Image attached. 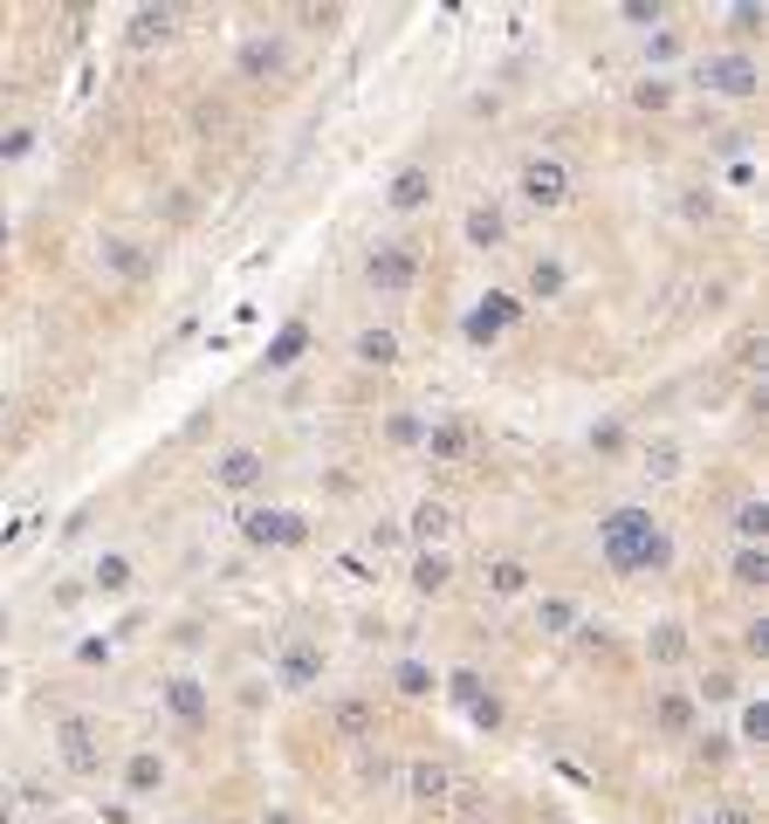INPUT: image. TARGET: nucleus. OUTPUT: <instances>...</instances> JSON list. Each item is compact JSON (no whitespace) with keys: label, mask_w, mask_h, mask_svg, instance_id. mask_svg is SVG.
Segmentation results:
<instances>
[{"label":"nucleus","mask_w":769,"mask_h":824,"mask_svg":"<svg viewBox=\"0 0 769 824\" xmlns=\"http://www.w3.org/2000/svg\"><path fill=\"white\" fill-rule=\"evenodd\" d=\"M598 550L619 577H639V571H666L674 563V543H666V529L653 523L646 508H611L605 529H598Z\"/></svg>","instance_id":"f257e3e1"},{"label":"nucleus","mask_w":769,"mask_h":824,"mask_svg":"<svg viewBox=\"0 0 769 824\" xmlns=\"http://www.w3.org/2000/svg\"><path fill=\"white\" fill-rule=\"evenodd\" d=\"M701 83L722 90V96H756L762 90V69H756V56H708L701 62Z\"/></svg>","instance_id":"f03ea898"},{"label":"nucleus","mask_w":769,"mask_h":824,"mask_svg":"<svg viewBox=\"0 0 769 824\" xmlns=\"http://www.w3.org/2000/svg\"><path fill=\"white\" fill-rule=\"evenodd\" d=\"M523 199L529 206H563L571 199V172H563V159H529L523 165Z\"/></svg>","instance_id":"7ed1b4c3"},{"label":"nucleus","mask_w":769,"mask_h":824,"mask_svg":"<svg viewBox=\"0 0 769 824\" xmlns=\"http://www.w3.org/2000/svg\"><path fill=\"white\" fill-rule=\"evenodd\" d=\"M262 474H268V460L254 454V447H227V454L214 460V488H227V495H248V488H262Z\"/></svg>","instance_id":"20e7f679"},{"label":"nucleus","mask_w":769,"mask_h":824,"mask_svg":"<svg viewBox=\"0 0 769 824\" xmlns=\"http://www.w3.org/2000/svg\"><path fill=\"white\" fill-rule=\"evenodd\" d=\"M241 536L248 543H302V515H289V508H248L241 515Z\"/></svg>","instance_id":"39448f33"},{"label":"nucleus","mask_w":769,"mask_h":824,"mask_svg":"<svg viewBox=\"0 0 769 824\" xmlns=\"http://www.w3.org/2000/svg\"><path fill=\"white\" fill-rule=\"evenodd\" d=\"M365 275H371V289L405 296V289H413V275H420V262H413V248H378L371 262H365Z\"/></svg>","instance_id":"423d86ee"},{"label":"nucleus","mask_w":769,"mask_h":824,"mask_svg":"<svg viewBox=\"0 0 769 824\" xmlns=\"http://www.w3.org/2000/svg\"><path fill=\"white\" fill-rule=\"evenodd\" d=\"M248 83H275L282 69H289V48L282 42H268V35H254V42H241V62H234Z\"/></svg>","instance_id":"0eeeda50"},{"label":"nucleus","mask_w":769,"mask_h":824,"mask_svg":"<svg viewBox=\"0 0 769 824\" xmlns=\"http://www.w3.org/2000/svg\"><path fill=\"white\" fill-rule=\"evenodd\" d=\"M426 454L440 460V468H460V460L474 454V426H468V420H440V426H426Z\"/></svg>","instance_id":"6e6552de"},{"label":"nucleus","mask_w":769,"mask_h":824,"mask_svg":"<svg viewBox=\"0 0 769 824\" xmlns=\"http://www.w3.org/2000/svg\"><path fill=\"white\" fill-rule=\"evenodd\" d=\"M516 317H523V302H516V296H481V309L468 317V337H474V344H495Z\"/></svg>","instance_id":"1a4fd4ad"},{"label":"nucleus","mask_w":769,"mask_h":824,"mask_svg":"<svg viewBox=\"0 0 769 824\" xmlns=\"http://www.w3.org/2000/svg\"><path fill=\"white\" fill-rule=\"evenodd\" d=\"M330 735L337 742H371L378 735V708L371 701H330Z\"/></svg>","instance_id":"9d476101"},{"label":"nucleus","mask_w":769,"mask_h":824,"mask_svg":"<svg viewBox=\"0 0 769 824\" xmlns=\"http://www.w3.org/2000/svg\"><path fill=\"white\" fill-rule=\"evenodd\" d=\"M317 674H323V653L310 646V639H296V646L282 653V666H275V680L289 687V694H302V687H317Z\"/></svg>","instance_id":"9b49d317"},{"label":"nucleus","mask_w":769,"mask_h":824,"mask_svg":"<svg viewBox=\"0 0 769 824\" xmlns=\"http://www.w3.org/2000/svg\"><path fill=\"white\" fill-rule=\"evenodd\" d=\"M62 763L76 769V777H90V769H96V729H90L83 714L62 721Z\"/></svg>","instance_id":"f8f14e48"},{"label":"nucleus","mask_w":769,"mask_h":824,"mask_svg":"<svg viewBox=\"0 0 769 824\" xmlns=\"http://www.w3.org/2000/svg\"><path fill=\"white\" fill-rule=\"evenodd\" d=\"M165 708H172L179 721H186V729H199V721H207V687L179 674V680H165Z\"/></svg>","instance_id":"ddd939ff"},{"label":"nucleus","mask_w":769,"mask_h":824,"mask_svg":"<svg viewBox=\"0 0 769 824\" xmlns=\"http://www.w3.org/2000/svg\"><path fill=\"white\" fill-rule=\"evenodd\" d=\"M405 790H413L420 804H447V797H454V777H447L440 763H413V769H405Z\"/></svg>","instance_id":"4468645a"},{"label":"nucleus","mask_w":769,"mask_h":824,"mask_svg":"<svg viewBox=\"0 0 769 824\" xmlns=\"http://www.w3.org/2000/svg\"><path fill=\"white\" fill-rule=\"evenodd\" d=\"M426 199H433V172L426 165H405L392 179V206H399V214H413V206H426Z\"/></svg>","instance_id":"2eb2a0df"},{"label":"nucleus","mask_w":769,"mask_h":824,"mask_svg":"<svg viewBox=\"0 0 769 824\" xmlns=\"http://www.w3.org/2000/svg\"><path fill=\"white\" fill-rule=\"evenodd\" d=\"M159 783H165V763L151 756V749H138L131 763H124V790H131V797H151Z\"/></svg>","instance_id":"dca6fc26"},{"label":"nucleus","mask_w":769,"mask_h":824,"mask_svg":"<svg viewBox=\"0 0 769 824\" xmlns=\"http://www.w3.org/2000/svg\"><path fill=\"white\" fill-rule=\"evenodd\" d=\"M172 21H179V8H138V14H131V42H138V48L165 42V35H172Z\"/></svg>","instance_id":"f3484780"},{"label":"nucleus","mask_w":769,"mask_h":824,"mask_svg":"<svg viewBox=\"0 0 769 824\" xmlns=\"http://www.w3.org/2000/svg\"><path fill=\"white\" fill-rule=\"evenodd\" d=\"M502 234H508L502 206H474L468 214V248H502Z\"/></svg>","instance_id":"a211bd4d"},{"label":"nucleus","mask_w":769,"mask_h":824,"mask_svg":"<svg viewBox=\"0 0 769 824\" xmlns=\"http://www.w3.org/2000/svg\"><path fill=\"white\" fill-rule=\"evenodd\" d=\"M653 721H659L666 735H695V701H687V694H659Z\"/></svg>","instance_id":"6ab92c4d"},{"label":"nucleus","mask_w":769,"mask_h":824,"mask_svg":"<svg viewBox=\"0 0 769 824\" xmlns=\"http://www.w3.org/2000/svg\"><path fill=\"white\" fill-rule=\"evenodd\" d=\"M357 365H399V337L392 330H365V337H357Z\"/></svg>","instance_id":"aec40b11"},{"label":"nucleus","mask_w":769,"mask_h":824,"mask_svg":"<svg viewBox=\"0 0 769 824\" xmlns=\"http://www.w3.org/2000/svg\"><path fill=\"white\" fill-rule=\"evenodd\" d=\"M104 268H117V275H151V254H145L138 241H104Z\"/></svg>","instance_id":"412c9836"},{"label":"nucleus","mask_w":769,"mask_h":824,"mask_svg":"<svg viewBox=\"0 0 769 824\" xmlns=\"http://www.w3.org/2000/svg\"><path fill=\"white\" fill-rule=\"evenodd\" d=\"M454 529V508L447 502H420L413 508V536H420V543H433V536H447Z\"/></svg>","instance_id":"4be33fe9"},{"label":"nucleus","mask_w":769,"mask_h":824,"mask_svg":"<svg viewBox=\"0 0 769 824\" xmlns=\"http://www.w3.org/2000/svg\"><path fill=\"white\" fill-rule=\"evenodd\" d=\"M302 351H310V330H302V323H282L275 344H268V365H296Z\"/></svg>","instance_id":"5701e85b"},{"label":"nucleus","mask_w":769,"mask_h":824,"mask_svg":"<svg viewBox=\"0 0 769 824\" xmlns=\"http://www.w3.org/2000/svg\"><path fill=\"white\" fill-rule=\"evenodd\" d=\"M735 536L756 550L762 536H769V508H762V502H742V508H735Z\"/></svg>","instance_id":"b1692460"},{"label":"nucleus","mask_w":769,"mask_h":824,"mask_svg":"<svg viewBox=\"0 0 769 824\" xmlns=\"http://www.w3.org/2000/svg\"><path fill=\"white\" fill-rule=\"evenodd\" d=\"M523 584H529V571H523V563H516V557H502V563H495V571H489V591H495V598H516V591H523Z\"/></svg>","instance_id":"393cba45"},{"label":"nucleus","mask_w":769,"mask_h":824,"mask_svg":"<svg viewBox=\"0 0 769 824\" xmlns=\"http://www.w3.org/2000/svg\"><path fill=\"white\" fill-rule=\"evenodd\" d=\"M392 680H399V694H405V701H420V694H433V674H426L420 660H399V674H392Z\"/></svg>","instance_id":"a878e982"},{"label":"nucleus","mask_w":769,"mask_h":824,"mask_svg":"<svg viewBox=\"0 0 769 824\" xmlns=\"http://www.w3.org/2000/svg\"><path fill=\"white\" fill-rule=\"evenodd\" d=\"M735 584H742V591L769 584V557H762V550H742V557H735Z\"/></svg>","instance_id":"bb28decb"},{"label":"nucleus","mask_w":769,"mask_h":824,"mask_svg":"<svg viewBox=\"0 0 769 824\" xmlns=\"http://www.w3.org/2000/svg\"><path fill=\"white\" fill-rule=\"evenodd\" d=\"M447 577H454L447 557H420V563H413V584H420V591H447Z\"/></svg>","instance_id":"cd10ccee"},{"label":"nucleus","mask_w":769,"mask_h":824,"mask_svg":"<svg viewBox=\"0 0 769 824\" xmlns=\"http://www.w3.org/2000/svg\"><path fill=\"white\" fill-rule=\"evenodd\" d=\"M646 653H653V660H680V653H687V632H680V626H653Z\"/></svg>","instance_id":"c85d7f7f"},{"label":"nucleus","mask_w":769,"mask_h":824,"mask_svg":"<svg viewBox=\"0 0 769 824\" xmlns=\"http://www.w3.org/2000/svg\"><path fill=\"white\" fill-rule=\"evenodd\" d=\"M556 289H563V268H556V262H536V268H529V296L543 302V296H556Z\"/></svg>","instance_id":"c756f323"},{"label":"nucleus","mask_w":769,"mask_h":824,"mask_svg":"<svg viewBox=\"0 0 769 824\" xmlns=\"http://www.w3.org/2000/svg\"><path fill=\"white\" fill-rule=\"evenodd\" d=\"M646 474H680V447H674V440H653V454H646Z\"/></svg>","instance_id":"7c9ffc66"},{"label":"nucleus","mask_w":769,"mask_h":824,"mask_svg":"<svg viewBox=\"0 0 769 824\" xmlns=\"http://www.w3.org/2000/svg\"><path fill=\"white\" fill-rule=\"evenodd\" d=\"M96 584H104V591H124V584H131V563H124V557H104V563H96Z\"/></svg>","instance_id":"2f4dec72"},{"label":"nucleus","mask_w":769,"mask_h":824,"mask_svg":"<svg viewBox=\"0 0 769 824\" xmlns=\"http://www.w3.org/2000/svg\"><path fill=\"white\" fill-rule=\"evenodd\" d=\"M571 626H577V611L563 598H543V632H571Z\"/></svg>","instance_id":"473e14b6"},{"label":"nucleus","mask_w":769,"mask_h":824,"mask_svg":"<svg viewBox=\"0 0 769 824\" xmlns=\"http://www.w3.org/2000/svg\"><path fill=\"white\" fill-rule=\"evenodd\" d=\"M632 103H639V111H666V103H674V90H666V83H639Z\"/></svg>","instance_id":"72a5a7b5"},{"label":"nucleus","mask_w":769,"mask_h":824,"mask_svg":"<svg viewBox=\"0 0 769 824\" xmlns=\"http://www.w3.org/2000/svg\"><path fill=\"white\" fill-rule=\"evenodd\" d=\"M728 21H735V35H756V28H762V21H769V14L756 8V0H742V8H735Z\"/></svg>","instance_id":"f704fd0d"},{"label":"nucleus","mask_w":769,"mask_h":824,"mask_svg":"<svg viewBox=\"0 0 769 824\" xmlns=\"http://www.w3.org/2000/svg\"><path fill=\"white\" fill-rule=\"evenodd\" d=\"M742 735H749V742L769 735V708H762V701H749V714H742Z\"/></svg>","instance_id":"c9c22d12"},{"label":"nucleus","mask_w":769,"mask_h":824,"mask_svg":"<svg viewBox=\"0 0 769 824\" xmlns=\"http://www.w3.org/2000/svg\"><path fill=\"white\" fill-rule=\"evenodd\" d=\"M474 721H481V729H495V721H502V701H495V694H481V701H474Z\"/></svg>","instance_id":"e433bc0d"},{"label":"nucleus","mask_w":769,"mask_h":824,"mask_svg":"<svg viewBox=\"0 0 769 824\" xmlns=\"http://www.w3.org/2000/svg\"><path fill=\"white\" fill-rule=\"evenodd\" d=\"M392 440L413 447V440H426V426H420V420H392Z\"/></svg>","instance_id":"4c0bfd02"},{"label":"nucleus","mask_w":769,"mask_h":824,"mask_svg":"<svg viewBox=\"0 0 769 824\" xmlns=\"http://www.w3.org/2000/svg\"><path fill=\"white\" fill-rule=\"evenodd\" d=\"M701 694H708V701H735V680H728V674H714Z\"/></svg>","instance_id":"58836bf2"},{"label":"nucleus","mask_w":769,"mask_h":824,"mask_svg":"<svg viewBox=\"0 0 769 824\" xmlns=\"http://www.w3.org/2000/svg\"><path fill=\"white\" fill-rule=\"evenodd\" d=\"M742 646H749V653H756V660H762V653H769V626H762V618H756V626H749V639H742Z\"/></svg>","instance_id":"ea45409f"},{"label":"nucleus","mask_w":769,"mask_h":824,"mask_svg":"<svg viewBox=\"0 0 769 824\" xmlns=\"http://www.w3.org/2000/svg\"><path fill=\"white\" fill-rule=\"evenodd\" d=\"M262 824H296V817H289V811H268V817H262Z\"/></svg>","instance_id":"a19ab883"},{"label":"nucleus","mask_w":769,"mask_h":824,"mask_svg":"<svg viewBox=\"0 0 769 824\" xmlns=\"http://www.w3.org/2000/svg\"><path fill=\"white\" fill-rule=\"evenodd\" d=\"M0 824H8V811H0Z\"/></svg>","instance_id":"79ce46f5"},{"label":"nucleus","mask_w":769,"mask_h":824,"mask_svg":"<svg viewBox=\"0 0 769 824\" xmlns=\"http://www.w3.org/2000/svg\"><path fill=\"white\" fill-rule=\"evenodd\" d=\"M193 824H207V817H193Z\"/></svg>","instance_id":"37998d69"},{"label":"nucleus","mask_w":769,"mask_h":824,"mask_svg":"<svg viewBox=\"0 0 769 824\" xmlns=\"http://www.w3.org/2000/svg\"><path fill=\"white\" fill-rule=\"evenodd\" d=\"M695 824H708V817H695Z\"/></svg>","instance_id":"c03bdc74"}]
</instances>
